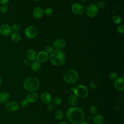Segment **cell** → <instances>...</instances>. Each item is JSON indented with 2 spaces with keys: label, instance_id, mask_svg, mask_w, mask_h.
Listing matches in <instances>:
<instances>
[{
  "label": "cell",
  "instance_id": "obj_1",
  "mask_svg": "<svg viewBox=\"0 0 124 124\" xmlns=\"http://www.w3.org/2000/svg\"><path fill=\"white\" fill-rule=\"evenodd\" d=\"M68 121L73 124H79L84 119V113L78 107L73 106L68 108L66 112Z\"/></svg>",
  "mask_w": 124,
  "mask_h": 124
},
{
  "label": "cell",
  "instance_id": "obj_2",
  "mask_svg": "<svg viewBox=\"0 0 124 124\" xmlns=\"http://www.w3.org/2000/svg\"><path fill=\"white\" fill-rule=\"evenodd\" d=\"M49 60L53 64L60 66L65 62L66 56L64 53L62 51L55 50L50 53Z\"/></svg>",
  "mask_w": 124,
  "mask_h": 124
},
{
  "label": "cell",
  "instance_id": "obj_3",
  "mask_svg": "<svg viewBox=\"0 0 124 124\" xmlns=\"http://www.w3.org/2000/svg\"><path fill=\"white\" fill-rule=\"evenodd\" d=\"M39 80L35 77H29L25 79L23 83V87L27 91L34 92L37 90L39 87Z\"/></svg>",
  "mask_w": 124,
  "mask_h": 124
},
{
  "label": "cell",
  "instance_id": "obj_4",
  "mask_svg": "<svg viewBox=\"0 0 124 124\" xmlns=\"http://www.w3.org/2000/svg\"><path fill=\"white\" fill-rule=\"evenodd\" d=\"M63 78L65 82L68 84L75 83L78 79V74L74 70H68L64 72Z\"/></svg>",
  "mask_w": 124,
  "mask_h": 124
},
{
  "label": "cell",
  "instance_id": "obj_5",
  "mask_svg": "<svg viewBox=\"0 0 124 124\" xmlns=\"http://www.w3.org/2000/svg\"><path fill=\"white\" fill-rule=\"evenodd\" d=\"M73 91L74 94L80 98L87 97L89 93L87 88L83 85H78L75 88H74Z\"/></svg>",
  "mask_w": 124,
  "mask_h": 124
},
{
  "label": "cell",
  "instance_id": "obj_6",
  "mask_svg": "<svg viewBox=\"0 0 124 124\" xmlns=\"http://www.w3.org/2000/svg\"><path fill=\"white\" fill-rule=\"evenodd\" d=\"M98 8L94 4H91L88 6L86 10V13L89 17H94L98 13Z\"/></svg>",
  "mask_w": 124,
  "mask_h": 124
},
{
  "label": "cell",
  "instance_id": "obj_7",
  "mask_svg": "<svg viewBox=\"0 0 124 124\" xmlns=\"http://www.w3.org/2000/svg\"><path fill=\"white\" fill-rule=\"evenodd\" d=\"M25 34L28 38H33L37 34V30L33 26H29L25 30Z\"/></svg>",
  "mask_w": 124,
  "mask_h": 124
},
{
  "label": "cell",
  "instance_id": "obj_8",
  "mask_svg": "<svg viewBox=\"0 0 124 124\" xmlns=\"http://www.w3.org/2000/svg\"><path fill=\"white\" fill-rule=\"evenodd\" d=\"M72 12L75 15H82L85 12V9L83 6L78 3H75L71 6Z\"/></svg>",
  "mask_w": 124,
  "mask_h": 124
},
{
  "label": "cell",
  "instance_id": "obj_9",
  "mask_svg": "<svg viewBox=\"0 0 124 124\" xmlns=\"http://www.w3.org/2000/svg\"><path fill=\"white\" fill-rule=\"evenodd\" d=\"M19 108V105L17 102L14 101H9L6 103L5 108L9 112H13L16 111Z\"/></svg>",
  "mask_w": 124,
  "mask_h": 124
},
{
  "label": "cell",
  "instance_id": "obj_10",
  "mask_svg": "<svg viewBox=\"0 0 124 124\" xmlns=\"http://www.w3.org/2000/svg\"><path fill=\"white\" fill-rule=\"evenodd\" d=\"M12 33V30L9 25L4 24L0 26V33L5 36H8Z\"/></svg>",
  "mask_w": 124,
  "mask_h": 124
},
{
  "label": "cell",
  "instance_id": "obj_11",
  "mask_svg": "<svg viewBox=\"0 0 124 124\" xmlns=\"http://www.w3.org/2000/svg\"><path fill=\"white\" fill-rule=\"evenodd\" d=\"M115 88L119 91L124 90V78L123 77L118 78L114 82Z\"/></svg>",
  "mask_w": 124,
  "mask_h": 124
},
{
  "label": "cell",
  "instance_id": "obj_12",
  "mask_svg": "<svg viewBox=\"0 0 124 124\" xmlns=\"http://www.w3.org/2000/svg\"><path fill=\"white\" fill-rule=\"evenodd\" d=\"M53 45L56 50H61L65 47L66 42L63 39H58L55 40L53 43Z\"/></svg>",
  "mask_w": 124,
  "mask_h": 124
},
{
  "label": "cell",
  "instance_id": "obj_13",
  "mask_svg": "<svg viewBox=\"0 0 124 124\" xmlns=\"http://www.w3.org/2000/svg\"><path fill=\"white\" fill-rule=\"evenodd\" d=\"M41 99L44 103L48 104L52 101V96L48 92H44L41 95Z\"/></svg>",
  "mask_w": 124,
  "mask_h": 124
},
{
  "label": "cell",
  "instance_id": "obj_14",
  "mask_svg": "<svg viewBox=\"0 0 124 124\" xmlns=\"http://www.w3.org/2000/svg\"><path fill=\"white\" fill-rule=\"evenodd\" d=\"M37 61L39 63L44 62H46L48 59V55L45 51H40L36 56V58Z\"/></svg>",
  "mask_w": 124,
  "mask_h": 124
},
{
  "label": "cell",
  "instance_id": "obj_15",
  "mask_svg": "<svg viewBox=\"0 0 124 124\" xmlns=\"http://www.w3.org/2000/svg\"><path fill=\"white\" fill-rule=\"evenodd\" d=\"M44 14V11L41 7H37L33 11V16L36 18H40Z\"/></svg>",
  "mask_w": 124,
  "mask_h": 124
},
{
  "label": "cell",
  "instance_id": "obj_16",
  "mask_svg": "<svg viewBox=\"0 0 124 124\" xmlns=\"http://www.w3.org/2000/svg\"><path fill=\"white\" fill-rule=\"evenodd\" d=\"M37 94L34 92H31L27 94L26 99L29 102V103H32L36 102L37 100Z\"/></svg>",
  "mask_w": 124,
  "mask_h": 124
},
{
  "label": "cell",
  "instance_id": "obj_17",
  "mask_svg": "<svg viewBox=\"0 0 124 124\" xmlns=\"http://www.w3.org/2000/svg\"><path fill=\"white\" fill-rule=\"evenodd\" d=\"M92 121L93 124H104L105 119L104 117L100 114H95L93 118Z\"/></svg>",
  "mask_w": 124,
  "mask_h": 124
},
{
  "label": "cell",
  "instance_id": "obj_18",
  "mask_svg": "<svg viewBox=\"0 0 124 124\" xmlns=\"http://www.w3.org/2000/svg\"><path fill=\"white\" fill-rule=\"evenodd\" d=\"M26 56L28 60L34 61L36 58V51L33 49H29L26 51Z\"/></svg>",
  "mask_w": 124,
  "mask_h": 124
},
{
  "label": "cell",
  "instance_id": "obj_19",
  "mask_svg": "<svg viewBox=\"0 0 124 124\" xmlns=\"http://www.w3.org/2000/svg\"><path fill=\"white\" fill-rule=\"evenodd\" d=\"M10 98V95L7 92H3L0 93V102L2 104L7 103Z\"/></svg>",
  "mask_w": 124,
  "mask_h": 124
},
{
  "label": "cell",
  "instance_id": "obj_20",
  "mask_svg": "<svg viewBox=\"0 0 124 124\" xmlns=\"http://www.w3.org/2000/svg\"><path fill=\"white\" fill-rule=\"evenodd\" d=\"M68 102L71 106H76L78 103V98L74 94H71L68 97Z\"/></svg>",
  "mask_w": 124,
  "mask_h": 124
},
{
  "label": "cell",
  "instance_id": "obj_21",
  "mask_svg": "<svg viewBox=\"0 0 124 124\" xmlns=\"http://www.w3.org/2000/svg\"><path fill=\"white\" fill-rule=\"evenodd\" d=\"M40 68H41L40 63H39L37 61L33 62L31 64V69L33 71H34V72L38 71L40 70Z\"/></svg>",
  "mask_w": 124,
  "mask_h": 124
},
{
  "label": "cell",
  "instance_id": "obj_22",
  "mask_svg": "<svg viewBox=\"0 0 124 124\" xmlns=\"http://www.w3.org/2000/svg\"><path fill=\"white\" fill-rule=\"evenodd\" d=\"M12 41L15 43H17L20 40V36L17 32L12 33L11 35Z\"/></svg>",
  "mask_w": 124,
  "mask_h": 124
},
{
  "label": "cell",
  "instance_id": "obj_23",
  "mask_svg": "<svg viewBox=\"0 0 124 124\" xmlns=\"http://www.w3.org/2000/svg\"><path fill=\"white\" fill-rule=\"evenodd\" d=\"M63 116H64V114L63 112L60 109L56 110V111L55 112V114H54V117L57 120H62L63 118Z\"/></svg>",
  "mask_w": 124,
  "mask_h": 124
},
{
  "label": "cell",
  "instance_id": "obj_24",
  "mask_svg": "<svg viewBox=\"0 0 124 124\" xmlns=\"http://www.w3.org/2000/svg\"><path fill=\"white\" fill-rule=\"evenodd\" d=\"M89 110L92 115H95L98 111V108L96 106L93 105L90 108Z\"/></svg>",
  "mask_w": 124,
  "mask_h": 124
},
{
  "label": "cell",
  "instance_id": "obj_25",
  "mask_svg": "<svg viewBox=\"0 0 124 124\" xmlns=\"http://www.w3.org/2000/svg\"><path fill=\"white\" fill-rule=\"evenodd\" d=\"M53 103L55 105H60L62 103V99L59 97H55L52 99Z\"/></svg>",
  "mask_w": 124,
  "mask_h": 124
},
{
  "label": "cell",
  "instance_id": "obj_26",
  "mask_svg": "<svg viewBox=\"0 0 124 124\" xmlns=\"http://www.w3.org/2000/svg\"><path fill=\"white\" fill-rule=\"evenodd\" d=\"M112 19L114 23L116 24H118L121 22V18L118 16H113Z\"/></svg>",
  "mask_w": 124,
  "mask_h": 124
},
{
  "label": "cell",
  "instance_id": "obj_27",
  "mask_svg": "<svg viewBox=\"0 0 124 124\" xmlns=\"http://www.w3.org/2000/svg\"><path fill=\"white\" fill-rule=\"evenodd\" d=\"M109 78L111 80H115L118 77V74L115 72H111L109 74Z\"/></svg>",
  "mask_w": 124,
  "mask_h": 124
},
{
  "label": "cell",
  "instance_id": "obj_28",
  "mask_svg": "<svg viewBox=\"0 0 124 124\" xmlns=\"http://www.w3.org/2000/svg\"><path fill=\"white\" fill-rule=\"evenodd\" d=\"M45 52H46L47 54L51 53L53 51V47L51 45H48L45 47Z\"/></svg>",
  "mask_w": 124,
  "mask_h": 124
},
{
  "label": "cell",
  "instance_id": "obj_29",
  "mask_svg": "<svg viewBox=\"0 0 124 124\" xmlns=\"http://www.w3.org/2000/svg\"><path fill=\"white\" fill-rule=\"evenodd\" d=\"M8 10V7L6 4H3L1 5L0 7V11L2 13H5L7 12Z\"/></svg>",
  "mask_w": 124,
  "mask_h": 124
},
{
  "label": "cell",
  "instance_id": "obj_30",
  "mask_svg": "<svg viewBox=\"0 0 124 124\" xmlns=\"http://www.w3.org/2000/svg\"><path fill=\"white\" fill-rule=\"evenodd\" d=\"M117 31L119 34H123L124 33V26L123 25L118 26L117 28Z\"/></svg>",
  "mask_w": 124,
  "mask_h": 124
},
{
  "label": "cell",
  "instance_id": "obj_31",
  "mask_svg": "<svg viewBox=\"0 0 124 124\" xmlns=\"http://www.w3.org/2000/svg\"><path fill=\"white\" fill-rule=\"evenodd\" d=\"M53 10L51 8H47L44 11V13L47 16H51L53 14Z\"/></svg>",
  "mask_w": 124,
  "mask_h": 124
},
{
  "label": "cell",
  "instance_id": "obj_32",
  "mask_svg": "<svg viewBox=\"0 0 124 124\" xmlns=\"http://www.w3.org/2000/svg\"><path fill=\"white\" fill-rule=\"evenodd\" d=\"M12 28V31H14L15 32H17V31H18L20 30V27L17 24H14L12 27H11Z\"/></svg>",
  "mask_w": 124,
  "mask_h": 124
},
{
  "label": "cell",
  "instance_id": "obj_33",
  "mask_svg": "<svg viewBox=\"0 0 124 124\" xmlns=\"http://www.w3.org/2000/svg\"><path fill=\"white\" fill-rule=\"evenodd\" d=\"M99 85V82H98L96 80L94 81V80L92 81V82H91L90 84V86L91 87V88L94 89L95 88H96Z\"/></svg>",
  "mask_w": 124,
  "mask_h": 124
},
{
  "label": "cell",
  "instance_id": "obj_34",
  "mask_svg": "<svg viewBox=\"0 0 124 124\" xmlns=\"http://www.w3.org/2000/svg\"><path fill=\"white\" fill-rule=\"evenodd\" d=\"M29 105V102L26 99H23L21 102V106L23 108H26Z\"/></svg>",
  "mask_w": 124,
  "mask_h": 124
},
{
  "label": "cell",
  "instance_id": "obj_35",
  "mask_svg": "<svg viewBox=\"0 0 124 124\" xmlns=\"http://www.w3.org/2000/svg\"><path fill=\"white\" fill-rule=\"evenodd\" d=\"M105 3L104 1H100L98 2L97 3V7L98 8H100V9H102L105 7Z\"/></svg>",
  "mask_w": 124,
  "mask_h": 124
},
{
  "label": "cell",
  "instance_id": "obj_36",
  "mask_svg": "<svg viewBox=\"0 0 124 124\" xmlns=\"http://www.w3.org/2000/svg\"><path fill=\"white\" fill-rule=\"evenodd\" d=\"M55 108V107L53 105V104H52V103H49L48 104V105L47 106V108L49 110V111H52L54 110Z\"/></svg>",
  "mask_w": 124,
  "mask_h": 124
},
{
  "label": "cell",
  "instance_id": "obj_37",
  "mask_svg": "<svg viewBox=\"0 0 124 124\" xmlns=\"http://www.w3.org/2000/svg\"><path fill=\"white\" fill-rule=\"evenodd\" d=\"M9 1V0H0V3L1 5L6 4Z\"/></svg>",
  "mask_w": 124,
  "mask_h": 124
},
{
  "label": "cell",
  "instance_id": "obj_38",
  "mask_svg": "<svg viewBox=\"0 0 124 124\" xmlns=\"http://www.w3.org/2000/svg\"><path fill=\"white\" fill-rule=\"evenodd\" d=\"M23 62L25 64V65H30V63L29 61L28 60V59H25L23 61Z\"/></svg>",
  "mask_w": 124,
  "mask_h": 124
},
{
  "label": "cell",
  "instance_id": "obj_39",
  "mask_svg": "<svg viewBox=\"0 0 124 124\" xmlns=\"http://www.w3.org/2000/svg\"><path fill=\"white\" fill-rule=\"evenodd\" d=\"M80 124H90L88 121H83L81 122Z\"/></svg>",
  "mask_w": 124,
  "mask_h": 124
},
{
  "label": "cell",
  "instance_id": "obj_40",
  "mask_svg": "<svg viewBox=\"0 0 124 124\" xmlns=\"http://www.w3.org/2000/svg\"><path fill=\"white\" fill-rule=\"evenodd\" d=\"M58 124H68L65 122H61Z\"/></svg>",
  "mask_w": 124,
  "mask_h": 124
},
{
  "label": "cell",
  "instance_id": "obj_41",
  "mask_svg": "<svg viewBox=\"0 0 124 124\" xmlns=\"http://www.w3.org/2000/svg\"><path fill=\"white\" fill-rule=\"evenodd\" d=\"M2 78L1 77V76H0V86L2 83Z\"/></svg>",
  "mask_w": 124,
  "mask_h": 124
},
{
  "label": "cell",
  "instance_id": "obj_42",
  "mask_svg": "<svg viewBox=\"0 0 124 124\" xmlns=\"http://www.w3.org/2000/svg\"><path fill=\"white\" fill-rule=\"evenodd\" d=\"M34 1H36V2H37V1H39L40 0H33Z\"/></svg>",
  "mask_w": 124,
  "mask_h": 124
},
{
  "label": "cell",
  "instance_id": "obj_43",
  "mask_svg": "<svg viewBox=\"0 0 124 124\" xmlns=\"http://www.w3.org/2000/svg\"><path fill=\"white\" fill-rule=\"evenodd\" d=\"M81 0V1H85V0Z\"/></svg>",
  "mask_w": 124,
  "mask_h": 124
}]
</instances>
